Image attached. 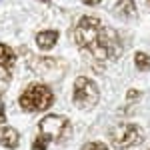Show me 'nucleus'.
I'll use <instances>...</instances> for the list:
<instances>
[{
	"mask_svg": "<svg viewBox=\"0 0 150 150\" xmlns=\"http://www.w3.org/2000/svg\"><path fill=\"white\" fill-rule=\"evenodd\" d=\"M74 40L82 50H88L98 60H114L122 54V40L112 28L96 18V16H82L76 30Z\"/></svg>",
	"mask_w": 150,
	"mask_h": 150,
	"instance_id": "1",
	"label": "nucleus"
},
{
	"mask_svg": "<svg viewBox=\"0 0 150 150\" xmlns=\"http://www.w3.org/2000/svg\"><path fill=\"white\" fill-rule=\"evenodd\" d=\"M38 136L32 142V150H48L50 142H62L70 136V120L64 114H48L38 122Z\"/></svg>",
	"mask_w": 150,
	"mask_h": 150,
	"instance_id": "2",
	"label": "nucleus"
},
{
	"mask_svg": "<svg viewBox=\"0 0 150 150\" xmlns=\"http://www.w3.org/2000/svg\"><path fill=\"white\" fill-rule=\"evenodd\" d=\"M20 108L24 112H42L48 110L54 104V94L46 84L40 82H32L30 86H26V90L20 94Z\"/></svg>",
	"mask_w": 150,
	"mask_h": 150,
	"instance_id": "3",
	"label": "nucleus"
},
{
	"mask_svg": "<svg viewBox=\"0 0 150 150\" xmlns=\"http://www.w3.org/2000/svg\"><path fill=\"white\" fill-rule=\"evenodd\" d=\"M100 100V90L96 86V82L88 76H78L74 80V88H72V102L78 110H92Z\"/></svg>",
	"mask_w": 150,
	"mask_h": 150,
	"instance_id": "4",
	"label": "nucleus"
},
{
	"mask_svg": "<svg viewBox=\"0 0 150 150\" xmlns=\"http://www.w3.org/2000/svg\"><path fill=\"white\" fill-rule=\"evenodd\" d=\"M108 138L112 142V146L124 150V148H132V146H138L144 140V132L138 124H132V122H124V124H116L108 130Z\"/></svg>",
	"mask_w": 150,
	"mask_h": 150,
	"instance_id": "5",
	"label": "nucleus"
},
{
	"mask_svg": "<svg viewBox=\"0 0 150 150\" xmlns=\"http://www.w3.org/2000/svg\"><path fill=\"white\" fill-rule=\"evenodd\" d=\"M116 16L124 18V20H130V18H136L138 16V8H136V2L134 0H118L112 8Z\"/></svg>",
	"mask_w": 150,
	"mask_h": 150,
	"instance_id": "6",
	"label": "nucleus"
},
{
	"mask_svg": "<svg viewBox=\"0 0 150 150\" xmlns=\"http://www.w3.org/2000/svg\"><path fill=\"white\" fill-rule=\"evenodd\" d=\"M20 142V134L14 126H0V144L4 148L14 150Z\"/></svg>",
	"mask_w": 150,
	"mask_h": 150,
	"instance_id": "7",
	"label": "nucleus"
},
{
	"mask_svg": "<svg viewBox=\"0 0 150 150\" xmlns=\"http://www.w3.org/2000/svg\"><path fill=\"white\" fill-rule=\"evenodd\" d=\"M58 38H60L58 30H40L36 34V44H38L40 50H50V48L56 46Z\"/></svg>",
	"mask_w": 150,
	"mask_h": 150,
	"instance_id": "8",
	"label": "nucleus"
},
{
	"mask_svg": "<svg viewBox=\"0 0 150 150\" xmlns=\"http://www.w3.org/2000/svg\"><path fill=\"white\" fill-rule=\"evenodd\" d=\"M16 64V50L10 48L8 44H2L0 42V68L12 70Z\"/></svg>",
	"mask_w": 150,
	"mask_h": 150,
	"instance_id": "9",
	"label": "nucleus"
},
{
	"mask_svg": "<svg viewBox=\"0 0 150 150\" xmlns=\"http://www.w3.org/2000/svg\"><path fill=\"white\" fill-rule=\"evenodd\" d=\"M134 64H136V68H138L140 72H148L150 70V54L138 50V52L134 54Z\"/></svg>",
	"mask_w": 150,
	"mask_h": 150,
	"instance_id": "10",
	"label": "nucleus"
},
{
	"mask_svg": "<svg viewBox=\"0 0 150 150\" xmlns=\"http://www.w3.org/2000/svg\"><path fill=\"white\" fill-rule=\"evenodd\" d=\"M82 150H108V146L102 142H88V144L82 146Z\"/></svg>",
	"mask_w": 150,
	"mask_h": 150,
	"instance_id": "11",
	"label": "nucleus"
},
{
	"mask_svg": "<svg viewBox=\"0 0 150 150\" xmlns=\"http://www.w3.org/2000/svg\"><path fill=\"white\" fill-rule=\"evenodd\" d=\"M140 96H142V92H140V90H136V88H130V90L126 92V100H128V102H136Z\"/></svg>",
	"mask_w": 150,
	"mask_h": 150,
	"instance_id": "12",
	"label": "nucleus"
},
{
	"mask_svg": "<svg viewBox=\"0 0 150 150\" xmlns=\"http://www.w3.org/2000/svg\"><path fill=\"white\" fill-rule=\"evenodd\" d=\"M4 122H6V110H4V106L0 104V126H4Z\"/></svg>",
	"mask_w": 150,
	"mask_h": 150,
	"instance_id": "13",
	"label": "nucleus"
},
{
	"mask_svg": "<svg viewBox=\"0 0 150 150\" xmlns=\"http://www.w3.org/2000/svg\"><path fill=\"white\" fill-rule=\"evenodd\" d=\"M82 2H84L86 6H98V4H100L102 0H82Z\"/></svg>",
	"mask_w": 150,
	"mask_h": 150,
	"instance_id": "14",
	"label": "nucleus"
},
{
	"mask_svg": "<svg viewBox=\"0 0 150 150\" xmlns=\"http://www.w3.org/2000/svg\"><path fill=\"white\" fill-rule=\"evenodd\" d=\"M38 2H44V4H50L52 0H38Z\"/></svg>",
	"mask_w": 150,
	"mask_h": 150,
	"instance_id": "15",
	"label": "nucleus"
},
{
	"mask_svg": "<svg viewBox=\"0 0 150 150\" xmlns=\"http://www.w3.org/2000/svg\"><path fill=\"white\" fill-rule=\"evenodd\" d=\"M146 4H148V6H150V0H146Z\"/></svg>",
	"mask_w": 150,
	"mask_h": 150,
	"instance_id": "16",
	"label": "nucleus"
},
{
	"mask_svg": "<svg viewBox=\"0 0 150 150\" xmlns=\"http://www.w3.org/2000/svg\"><path fill=\"white\" fill-rule=\"evenodd\" d=\"M0 100H2V96H0Z\"/></svg>",
	"mask_w": 150,
	"mask_h": 150,
	"instance_id": "17",
	"label": "nucleus"
}]
</instances>
